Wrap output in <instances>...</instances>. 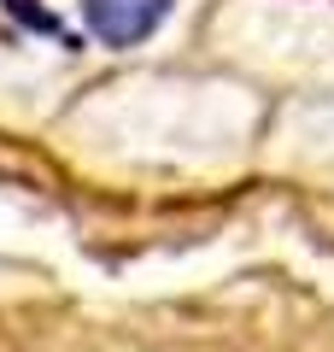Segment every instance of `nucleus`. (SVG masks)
Returning <instances> with one entry per match:
<instances>
[{"instance_id":"obj_1","label":"nucleus","mask_w":334,"mask_h":352,"mask_svg":"<svg viewBox=\"0 0 334 352\" xmlns=\"http://www.w3.org/2000/svg\"><path fill=\"white\" fill-rule=\"evenodd\" d=\"M176 0H82V24L106 47H135L170 18Z\"/></svg>"}]
</instances>
